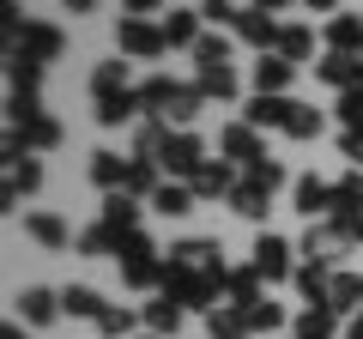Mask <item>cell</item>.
Returning a JSON list of instances; mask_svg holds the SVG:
<instances>
[{"instance_id":"3957f363","label":"cell","mask_w":363,"mask_h":339,"mask_svg":"<svg viewBox=\"0 0 363 339\" xmlns=\"http://www.w3.org/2000/svg\"><path fill=\"white\" fill-rule=\"evenodd\" d=\"M116 49L133 55V61H157L169 43H164V25H152V18H121L116 25Z\"/></svg>"},{"instance_id":"bcb514c9","label":"cell","mask_w":363,"mask_h":339,"mask_svg":"<svg viewBox=\"0 0 363 339\" xmlns=\"http://www.w3.org/2000/svg\"><path fill=\"white\" fill-rule=\"evenodd\" d=\"M121 6H128V18H145V13H157L164 0H121Z\"/></svg>"},{"instance_id":"60d3db41","label":"cell","mask_w":363,"mask_h":339,"mask_svg":"<svg viewBox=\"0 0 363 339\" xmlns=\"http://www.w3.org/2000/svg\"><path fill=\"white\" fill-rule=\"evenodd\" d=\"M267 200H272V194H260V188H248V182H236V194H230V206L242 212V218H260V212H267Z\"/></svg>"},{"instance_id":"9c48e42d","label":"cell","mask_w":363,"mask_h":339,"mask_svg":"<svg viewBox=\"0 0 363 339\" xmlns=\"http://www.w3.org/2000/svg\"><path fill=\"white\" fill-rule=\"evenodd\" d=\"M291 79H297V67H291L285 55H260L255 61V97H285Z\"/></svg>"},{"instance_id":"b9f144b4","label":"cell","mask_w":363,"mask_h":339,"mask_svg":"<svg viewBox=\"0 0 363 339\" xmlns=\"http://www.w3.org/2000/svg\"><path fill=\"white\" fill-rule=\"evenodd\" d=\"M79 255H116V236L104 224H91V230H79Z\"/></svg>"},{"instance_id":"30bf717a","label":"cell","mask_w":363,"mask_h":339,"mask_svg":"<svg viewBox=\"0 0 363 339\" xmlns=\"http://www.w3.org/2000/svg\"><path fill=\"white\" fill-rule=\"evenodd\" d=\"M169 261H176V267H194V273H224V248H218V243H200V236H188V243L169 248Z\"/></svg>"},{"instance_id":"4dcf8cb0","label":"cell","mask_w":363,"mask_h":339,"mask_svg":"<svg viewBox=\"0 0 363 339\" xmlns=\"http://www.w3.org/2000/svg\"><path fill=\"white\" fill-rule=\"evenodd\" d=\"M206 339H248V309H212Z\"/></svg>"},{"instance_id":"5bb4252c","label":"cell","mask_w":363,"mask_h":339,"mask_svg":"<svg viewBox=\"0 0 363 339\" xmlns=\"http://www.w3.org/2000/svg\"><path fill=\"white\" fill-rule=\"evenodd\" d=\"M255 267H260V279L297 273V267H291V243H285V236H260V243H255Z\"/></svg>"},{"instance_id":"8992f818","label":"cell","mask_w":363,"mask_h":339,"mask_svg":"<svg viewBox=\"0 0 363 339\" xmlns=\"http://www.w3.org/2000/svg\"><path fill=\"white\" fill-rule=\"evenodd\" d=\"M236 182H242V176L230 170V157H206V164H200L194 176H188L194 200H212V194H236Z\"/></svg>"},{"instance_id":"7dc6e473","label":"cell","mask_w":363,"mask_h":339,"mask_svg":"<svg viewBox=\"0 0 363 339\" xmlns=\"http://www.w3.org/2000/svg\"><path fill=\"white\" fill-rule=\"evenodd\" d=\"M255 6L260 13H279V6H291V0H255Z\"/></svg>"},{"instance_id":"2e32d148","label":"cell","mask_w":363,"mask_h":339,"mask_svg":"<svg viewBox=\"0 0 363 339\" xmlns=\"http://www.w3.org/2000/svg\"><path fill=\"white\" fill-rule=\"evenodd\" d=\"M291 109H297V104H291V97H248V109H242V121H248V128H285V121H291Z\"/></svg>"},{"instance_id":"7402d4cb","label":"cell","mask_w":363,"mask_h":339,"mask_svg":"<svg viewBox=\"0 0 363 339\" xmlns=\"http://www.w3.org/2000/svg\"><path fill=\"white\" fill-rule=\"evenodd\" d=\"M327 43H333L339 55H357L363 49V18L357 13H333L327 18Z\"/></svg>"},{"instance_id":"1f68e13d","label":"cell","mask_w":363,"mask_h":339,"mask_svg":"<svg viewBox=\"0 0 363 339\" xmlns=\"http://www.w3.org/2000/svg\"><path fill=\"white\" fill-rule=\"evenodd\" d=\"M272 55H285L291 67H297V61H309V55H315V30H303V25H285V30H279V49H272Z\"/></svg>"},{"instance_id":"d6986e66","label":"cell","mask_w":363,"mask_h":339,"mask_svg":"<svg viewBox=\"0 0 363 339\" xmlns=\"http://www.w3.org/2000/svg\"><path fill=\"white\" fill-rule=\"evenodd\" d=\"M297 212H303V218H327V212H333V188H327L321 182V176H303V182H297Z\"/></svg>"},{"instance_id":"603a6c76","label":"cell","mask_w":363,"mask_h":339,"mask_svg":"<svg viewBox=\"0 0 363 339\" xmlns=\"http://www.w3.org/2000/svg\"><path fill=\"white\" fill-rule=\"evenodd\" d=\"M128 91V55H116V61H104L97 73H91V97L104 104V97H121Z\"/></svg>"},{"instance_id":"ba28073f","label":"cell","mask_w":363,"mask_h":339,"mask_svg":"<svg viewBox=\"0 0 363 339\" xmlns=\"http://www.w3.org/2000/svg\"><path fill=\"white\" fill-rule=\"evenodd\" d=\"M279 30H285V25H279L272 13H260V6H242V18H236V37H242V43H255L260 55H272V49H279Z\"/></svg>"},{"instance_id":"c3c4849f","label":"cell","mask_w":363,"mask_h":339,"mask_svg":"<svg viewBox=\"0 0 363 339\" xmlns=\"http://www.w3.org/2000/svg\"><path fill=\"white\" fill-rule=\"evenodd\" d=\"M303 6H315V13H333V0H303Z\"/></svg>"},{"instance_id":"681fc988","label":"cell","mask_w":363,"mask_h":339,"mask_svg":"<svg viewBox=\"0 0 363 339\" xmlns=\"http://www.w3.org/2000/svg\"><path fill=\"white\" fill-rule=\"evenodd\" d=\"M67 6H73V13H91V6H97V0H67Z\"/></svg>"},{"instance_id":"52a82bcc","label":"cell","mask_w":363,"mask_h":339,"mask_svg":"<svg viewBox=\"0 0 363 339\" xmlns=\"http://www.w3.org/2000/svg\"><path fill=\"white\" fill-rule=\"evenodd\" d=\"M37 188H43V164H37V157H6V194H0V206H6V212H13L18 206V194H37Z\"/></svg>"},{"instance_id":"f35d334b","label":"cell","mask_w":363,"mask_h":339,"mask_svg":"<svg viewBox=\"0 0 363 339\" xmlns=\"http://www.w3.org/2000/svg\"><path fill=\"white\" fill-rule=\"evenodd\" d=\"M272 327H285V309H279V303H267V297H260L255 309H248V333H272Z\"/></svg>"},{"instance_id":"74e56055","label":"cell","mask_w":363,"mask_h":339,"mask_svg":"<svg viewBox=\"0 0 363 339\" xmlns=\"http://www.w3.org/2000/svg\"><path fill=\"white\" fill-rule=\"evenodd\" d=\"M152 206L176 218V212H188V206H194V188H176V182H164V188H157V194H152Z\"/></svg>"},{"instance_id":"cb8c5ba5","label":"cell","mask_w":363,"mask_h":339,"mask_svg":"<svg viewBox=\"0 0 363 339\" xmlns=\"http://www.w3.org/2000/svg\"><path fill=\"white\" fill-rule=\"evenodd\" d=\"M194 91L206 97V104H230V97H236V73H230V67H200Z\"/></svg>"},{"instance_id":"8fae6325","label":"cell","mask_w":363,"mask_h":339,"mask_svg":"<svg viewBox=\"0 0 363 339\" xmlns=\"http://www.w3.org/2000/svg\"><path fill=\"white\" fill-rule=\"evenodd\" d=\"M218 157H230V164H255V157H267V152H260V133L248 128V121H236V128L218 133Z\"/></svg>"},{"instance_id":"816d5d0a","label":"cell","mask_w":363,"mask_h":339,"mask_svg":"<svg viewBox=\"0 0 363 339\" xmlns=\"http://www.w3.org/2000/svg\"><path fill=\"white\" fill-rule=\"evenodd\" d=\"M351 339H363V315H351Z\"/></svg>"},{"instance_id":"f546056e","label":"cell","mask_w":363,"mask_h":339,"mask_svg":"<svg viewBox=\"0 0 363 339\" xmlns=\"http://www.w3.org/2000/svg\"><path fill=\"white\" fill-rule=\"evenodd\" d=\"M242 182H248V188H260V194H279V188H285V164L255 157V164H242Z\"/></svg>"},{"instance_id":"d4e9b609","label":"cell","mask_w":363,"mask_h":339,"mask_svg":"<svg viewBox=\"0 0 363 339\" xmlns=\"http://www.w3.org/2000/svg\"><path fill=\"white\" fill-rule=\"evenodd\" d=\"M61 309H67V315H79V321H104L109 303L97 297L91 285H67V291H61Z\"/></svg>"},{"instance_id":"836d02e7","label":"cell","mask_w":363,"mask_h":339,"mask_svg":"<svg viewBox=\"0 0 363 339\" xmlns=\"http://www.w3.org/2000/svg\"><path fill=\"white\" fill-rule=\"evenodd\" d=\"M333 321L339 315L327 309V303H309V309L297 315V339H333Z\"/></svg>"},{"instance_id":"d6a6232c","label":"cell","mask_w":363,"mask_h":339,"mask_svg":"<svg viewBox=\"0 0 363 339\" xmlns=\"http://www.w3.org/2000/svg\"><path fill=\"white\" fill-rule=\"evenodd\" d=\"M25 230L37 236L43 248H67V224H61V212H30V218H25Z\"/></svg>"},{"instance_id":"6da1fadb","label":"cell","mask_w":363,"mask_h":339,"mask_svg":"<svg viewBox=\"0 0 363 339\" xmlns=\"http://www.w3.org/2000/svg\"><path fill=\"white\" fill-rule=\"evenodd\" d=\"M140 104H145V116L152 121H176V128H194L200 121V104H206V97L194 91V85H176V79H145L140 85Z\"/></svg>"},{"instance_id":"7c38bea8","label":"cell","mask_w":363,"mask_h":339,"mask_svg":"<svg viewBox=\"0 0 363 339\" xmlns=\"http://www.w3.org/2000/svg\"><path fill=\"white\" fill-rule=\"evenodd\" d=\"M18 49H25L30 61H55V55H61V30L43 25V18H25V30H18Z\"/></svg>"},{"instance_id":"7bdbcfd3","label":"cell","mask_w":363,"mask_h":339,"mask_svg":"<svg viewBox=\"0 0 363 339\" xmlns=\"http://www.w3.org/2000/svg\"><path fill=\"white\" fill-rule=\"evenodd\" d=\"M200 18H212V25H236L242 6H236V0H200Z\"/></svg>"},{"instance_id":"5b68a950","label":"cell","mask_w":363,"mask_h":339,"mask_svg":"<svg viewBox=\"0 0 363 339\" xmlns=\"http://www.w3.org/2000/svg\"><path fill=\"white\" fill-rule=\"evenodd\" d=\"M157 164L169 170V176H194L200 164H206V145H200V133L194 128H176L164 140V152H157Z\"/></svg>"},{"instance_id":"4fadbf2b","label":"cell","mask_w":363,"mask_h":339,"mask_svg":"<svg viewBox=\"0 0 363 339\" xmlns=\"http://www.w3.org/2000/svg\"><path fill=\"white\" fill-rule=\"evenodd\" d=\"M128 170H133V157H116V152H91V182L104 188V194H121V188H128Z\"/></svg>"},{"instance_id":"44dd1931","label":"cell","mask_w":363,"mask_h":339,"mask_svg":"<svg viewBox=\"0 0 363 339\" xmlns=\"http://www.w3.org/2000/svg\"><path fill=\"white\" fill-rule=\"evenodd\" d=\"M357 303H363V279H357V273H345V267H333V285H327V309L345 315V309H357Z\"/></svg>"},{"instance_id":"7a4b0ae2","label":"cell","mask_w":363,"mask_h":339,"mask_svg":"<svg viewBox=\"0 0 363 339\" xmlns=\"http://www.w3.org/2000/svg\"><path fill=\"white\" fill-rule=\"evenodd\" d=\"M224 291V273H194V267H164V297H176L182 309H212Z\"/></svg>"},{"instance_id":"e575fe53","label":"cell","mask_w":363,"mask_h":339,"mask_svg":"<svg viewBox=\"0 0 363 339\" xmlns=\"http://www.w3.org/2000/svg\"><path fill=\"white\" fill-rule=\"evenodd\" d=\"M121 279L133 291H152V285H164V267H157V255H140V261H121Z\"/></svg>"},{"instance_id":"f907efd6","label":"cell","mask_w":363,"mask_h":339,"mask_svg":"<svg viewBox=\"0 0 363 339\" xmlns=\"http://www.w3.org/2000/svg\"><path fill=\"white\" fill-rule=\"evenodd\" d=\"M0 339H30V333H18V327H0Z\"/></svg>"},{"instance_id":"8d00e7d4","label":"cell","mask_w":363,"mask_h":339,"mask_svg":"<svg viewBox=\"0 0 363 339\" xmlns=\"http://www.w3.org/2000/svg\"><path fill=\"white\" fill-rule=\"evenodd\" d=\"M321 109H309V104H297V109H291V121H285V133H291V140H315V133H321Z\"/></svg>"},{"instance_id":"ac0fdd59","label":"cell","mask_w":363,"mask_h":339,"mask_svg":"<svg viewBox=\"0 0 363 339\" xmlns=\"http://www.w3.org/2000/svg\"><path fill=\"white\" fill-rule=\"evenodd\" d=\"M357 73H363V67L351 61V55H339V49H327L321 61H315V79H321V85H339V91H351V85H357Z\"/></svg>"},{"instance_id":"ee69618b","label":"cell","mask_w":363,"mask_h":339,"mask_svg":"<svg viewBox=\"0 0 363 339\" xmlns=\"http://www.w3.org/2000/svg\"><path fill=\"white\" fill-rule=\"evenodd\" d=\"M339 152H345L351 164H363V128H345V140H339Z\"/></svg>"},{"instance_id":"484cf974","label":"cell","mask_w":363,"mask_h":339,"mask_svg":"<svg viewBox=\"0 0 363 339\" xmlns=\"http://www.w3.org/2000/svg\"><path fill=\"white\" fill-rule=\"evenodd\" d=\"M291 279H297V297H309V303H327V285H333V267H321V261H303Z\"/></svg>"},{"instance_id":"e0dca14e","label":"cell","mask_w":363,"mask_h":339,"mask_svg":"<svg viewBox=\"0 0 363 339\" xmlns=\"http://www.w3.org/2000/svg\"><path fill=\"white\" fill-rule=\"evenodd\" d=\"M140 321H145V333L176 339V327H182V303H176V297H152V303L140 309Z\"/></svg>"},{"instance_id":"9a60e30c","label":"cell","mask_w":363,"mask_h":339,"mask_svg":"<svg viewBox=\"0 0 363 339\" xmlns=\"http://www.w3.org/2000/svg\"><path fill=\"white\" fill-rule=\"evenodd\" d=\"M104 230L116 236V248H121V236L140 230V206H133V194H109L104 200Z\"/></svg>"},{"instance_id":"d590c367","label":"cell","mask_w":363,"mask_h":339,"mask_svg":"<svg viewBox=\"0 0 363 339\" xmlns=\"http://www.w3.org/2000/svg\"><path fill=\"white\" fill-rule=\"evenodd\" d=\"M133 327H145L140 309H116V303H109L104 321H97V333H104V339H133Z\"/></svg>"},{"instance_id":"4316f807","label":"cell","mask_w":363,"mask_h":339,"mask_svg":"<svg viewBox=\"0 0 363 339\" xmlns=\"http://www.w3.org/2000/svg\"><path fill=\"white\" fill-rule=\"evenodd\" d=\"M200 25H206L200 13H169V18H164V43H169V49H194V43H200Z\"/></svg>"},{"instance_id":"f6af8a7d","label":"cell","mask_w":363,"mask_h":339,"mask_svg":"<svg viewBox=\"0 0 363 339\" xmlns=\"http://www.w3.org/2000/svg\"><path fill=\"white\" fill-rule=\"evenodd\" d=\"M333 224L351 236V243H363V212H351V218H333Z\"/></svg>"},{"instance_id":"f5cc1de1","label":"cell","mask_w":363,"mask_h":339,"mask_svg":"<svg viewBox=\"0 0 363 339\" xmlns=\"http://www.w3.org/2000/svg\"><path fill=\"white\" fill-rule=\"evenodd\" d=\"M145 339H157V333H145Z\"/></svg>"},{"instance_id":"f1b7e54d","label":"cell","mask_w":363,"mask_h":339,"mask_svg":"<svg viewBox=\"0 0 363 339\" xmlns=\"http://www.w3.org/2000/svg\"><path fill=\"white\" fill-rule=\"evenodd\" d=\"M133 116H145L140 91H121V97H104V104H97V121H104V128H121V121H133Z\"/></svg>"},{"instance_id":"ffe728a7","label":"cell","mask_w":363,"mask_h":339,"mask_svg":"<svg viewBox=\"0 0 363 339\" xmlns=\"http://www.w3.org/2000/svg\"><path fill=\"white\" fill-rule=\"evenodd\" d=\"M224 291H230L236 309H255L260 303V267L248 261V267H236V273H224Z\"/></svg>"},{"instance_id":"277c9868","label":"cell","mask_w":363,"mask_h":339,"mask_svg":"<svg viewBox=\"0 0 363 339\" xmlns=\"http://www.w3.org/2000/svg\"><path fill=\"white\" fill-rule=\"evenodd\" d=\"M345 248H351V236L339 230L333 218H315L309 230H303V261H321V267H339V261H345Z\"/></svg>"},{"instance_id":"ab89813d","label":"cell","mask_w":363,"mask_h":339,"mask_svg":"<svg viewBox=\"0 0 363 339\" xmlns=\"http://www.w3.org/2000/svg\"><path fill=\"white\" fill-rule=\"evenodd\" d=\"M194 61L200 67H230V43H224V37H200L194 43Z\"/></svg>"},{"instance_id":"83f0119b","label":"cell","mask_w":363,"mask_h":339,"mask_svg":"<svg viewBox=\"0 0 363 339\" xmlns=\"http://www.w3.org/2000/svg\"><path fill=\"white\" fill-rule=\"evenodd\" d=\"M18 315H25L30 327H49L55 315H61V297H55V291H25V297H18Z\"/></svg>"}]
</instances>
